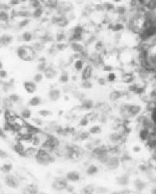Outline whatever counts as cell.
<instances>
[{"label":"cell","mask_w":156,"mask_h":194,"mask_svg":"<svg viewBox=\"0 0 156 194\" xmlns=\"http://www.w3.org/2000/svg\"><path fill=\"white\" fill-rule=\"evenodd\" d=\"M141 106L135 104H124L120 107V114L123 117V119L127 120L133 118L140 115L141 113Z\"/></svg>","instance_id":"1"},{"label":"cell","mask_w":156,"mask_h":194,"mask_svg":"<svg viewBox=\"0 0 156 194\" xmlns=\"http://www.w3.org/2000/svg\"><path fill=\"white\" fill-rule=\"evenodd\" d=\"M17 56L24 61H31L37 56V52L33 47L30 46H21L17 49Z\"/></svg>","instance_id":"2"},{"label":"cell","mask_w":156,"mask_h":194,"mask_svg":"<svg viewBox=\"0 0 156 194\" xmlns=\"http://www.w3.org/2000/svg\"><path fill=\"white\" fill-rule=\"evenodd\" d=\"M35 159L37 162L41 165H48L55 161V157L52 153L48 152L41 148H39L37 150V152L35 155Z\"/></svg>","instance_id":"3"},{"label":"cell","mask_w":156,"mask_h":194,"mask_svg":"<svg viewBox=\"0 0 156 194\" xmlns=\"http://www.w3.org/2000/svg\"><path fill=\"white\" fill-rule=\"evenodd\" d=\"M59 142L58 141V139L56 137H55L54 135H49L48 137L46 138V140L41 144L40 148L46 150L48 152L53 153V152H55L57 148L59 147Z\"/></svg>","instance_id":"4"},{"label":"cell","mask_w":156,"mask_h":194,"mask_svg":"<svg viewBox=\"0 0 156 194\" xmlns=\"http://www.w3.org/2000/svg\"><path fill=\"white\" fill-rule=\"evenodd\" d=\"M84 28L81 26H77L72 29L69 34V42L72 41H81L84 38Z\"/></svg>","instance_id":"5"},{"label":"cell","mask_w":156,"mask_h":194,"mask_svg":"<svg viewBox=\"0 0 156 194\" xmlns=\"http://www.w3.org/2000/svg\"><path fill=\"white\" fill-rule=\"evenodd\" d=\"M4 183L6 184L7 187L10 188H17L20 185V181L16 175L12 173H8L4 176Z\"/></svg>","instance_id":"6"},{"label":"cell","mask_w":156,"mask_h":194,"mask_svg":"<svg viewBox=\"0 0 156 194\" xmlns=\"http://www.w3.org/2000/svg\"><path fill=\"white\" fill-rule=\"evenodd\" d=\"M67 187H68V181L65 179V178L57 177L52 182V188L56 191H62L67 189Z\"/></svg>","instance_id":"7"},{"label":"cell","mask_w":156,"mask_h":194,"mask_svg":"<svg viewBox=\"0 0 156 194\" xmlns=\"http://www.w3.org/2000/svg\"><path fill=\"white\" fill-rule=\"evenodd\" d=\"M121 162H122L121 159L118 156H116V155H111L105 165L110 170H116V169H117L120 167Z\"/></svg>","instance_id":"8"},{"label":"cell","mask_w":156,"mask_h":194,"mask_svg":"<svg viewBox=\"0 0 156 194\" xmlns=\"http://www.w3.org/2000/svg\"><path fill=\"white\" fill-rule=\"evenodd\" d=\"M94 74V68L92 65H85L84 69L81 71V79L84 80H90Z\"/></svg>","instance_id":"9"},{"label":"cell","mask_w":156,"mask_h":194,"mask_svg":"<svg viewBox=\"0 0 156 194\" xmlns=\"http://www.w3.org/2000/svg\"><path fill=\"white\" fill-rule=\"evenodd\" d=\"M23 88L27 94H33L37 90V84L33 80H27L23 83Z\"/></svg>","instance_id":"10"},{"label":"cell","mask_w":156,"mask_h":194,"mask_svg":"<svg viewBox=\"0 0 156 194\" xmlns=\"http://www.w3.org/2000/svg\"><path fill=\"white\" fill-rule=\"evenodd\" d=\"M65 179H67L68 182H72V183H77V182L80 181L81 179V174L80 173L76 171V170H71L66 173Z\"/></svg>","instance_id":"11"},{"label":"cell","mask_w":156,"mask_h":194,"mask_svg":"<svg viewBox=\"0 0 156 194\" xmlns=\"http://www.w3.org/2000/svg\"><path fill=\"white\" fill-rule=\"evenodd\" d=\"M69 47L73 50L74 53H84V46L82 44L80 41H72V42H69Z\"/></svg>","instance_id":"12"},{"label":"cell","mask_w":156,"mask_h":194,"mask_svg":"<svg viewBox=\"0 0 156 194\" xmlns=\"http://www.w3.org/2000/svg\"><path fill=\"white\" fill-rule=\"evenodd\" d=\"M125 133L123 132H116L113 133H111L109 135V141L112 143L117 144L120 141H122L124 138Z\"/></svg>","instance_id":"13"},{"label":"cell","mask_w":156,"mask_h":194,"mask_svg":"<svg viewBox=\"0 0 156 194\" xmlns=\"http://www.w3.org/2000/svg\"><path fill=\"white\" fill-rule=\"evenodd\" d=\"M61 92L58 88H52L48 93V97L51 102H57L60 98Z\"/></svg>","instance_id":"14"},{"label":"cell","mask_w":156,"mask_h":194,"mask_svg":"<svg viewBox=\"0 0 156 194\" xmlns=\"http://www.w3.org/2000/svg\"><path fill=\"white\" fill-rule=\"evenodd\" d=\"M44 77L47 79H53L57 76L58 73L56 69H54L53 67L51 66H47V68L46 70L44 71Z\"/></svg>","instance_id":"15"},{"label":"cell","mask_w":156,"mask_h":194,"mask_svg":"<svg viewBox=\"0 0 156 194\" xmlns=\"http://www.w3.org/2000/svg\"><path fill=\"white\" fill-rule=\"evenodd\" d=\"M26 148L27 147L25 146L24 143L21 141H18L17 143L13 145V150H14V151L17 154H18L19 155H21V156H23Z\"/></svg>","instance_id":"16"},{"label":"cell","mask_w":156,"mask_h":194,"mask_svg":"<svg viewBox=\"0 0 156 194\" xmlns=\"http://www.w3.org/2000/svg\"><path fill=\"white\" fill-rule=\"evenodd\" d=\"M13 41V37L11 35L4 34L0 36V46H7L11 44Z\"/></svg>","instance_id":"17"},{"label":"cell","mask_w":156,"mask_h":194,"mask_svg":"<svg viewBox=\"0 0 156 194\" xmlns=\"http://www.w3.org/2000/svg\"><path fill=\"white\" fill-rule=\"evenodd\" d=\"M38 148L34 147V146H28V147L26 148L25 152H24V154L23 156L27 157V158H31V157H35L36 154L37 152Z\"/></svg>","instance_id":"18"},{"label":"cell","mask_w":156,"mask_h":194,"mask_svg":"<svg viewBox=\"0 0 156 194\" xmlns=\"http://www.w3.org/2000/svg\"><path fill=\"white\" fill-rule=\"evenodd\" d=\"M116 183L120 186H126L130 183V178L127 174H122L116 178Z\"/></svg>","instance_id":"19"},{"label":"cell","mask_w":156,"mask_h":194,"mask_svg":"<svg viewBox=\"0 0 156 194\" xmlns=\"http://www.w3.org/2000/svg\"><path fill=\"white\" fill-rule=\"evenodd\" d=\"M150 132H151V131H150L149 129L141 127L140 132H139V138H140L142 141H147L148 138L150 136Z\"/></svg>","instance_id":"20"},{"label":"cell","mask_w":156,"mask_h":194,"mask_svg":"<svg viewBox=\"0 0 156 194\" xmlns=\"http://www.w3.org/2000/svg\"><path fill=\"white\" fill-rule=\"evenodd\" d=\"M124 96V94H123V92L120 90H114L109 95V98L112 101H117L119 99H121L122 97Z\"/></svg>","instance_id":"21"},{"label":"cell","mask_w":156,"mask_h":194,"mask_svg":"<svg viewBox=\"0 0 156 194\" xmlns=\"http://www.w3.org/2000/svg\"><path fill=\"white\" fill-rule=\"evenodd\" d=\"M99 171V169L97 165L95 164H90L88 166L87 169H86V174L88 176H94L97 174Z\"/></svg>","instance_id":"22"},{"label":"cell","mask_w":156,"mask_h":194,"mask_svg":"<svg viewBox=\"0 0 156 194\" xmlns=\"http://www.w3.org/2000/svg\"><path fill=\"white\" fill-rule=\"evenodd\" d=\"M42 103V99L40 96H34L31 98H30V100L28 101V105L30 107H38L39 105H41Z\"/></svg>","instance_id":"23"},{"label":"cell","mask_w":156,"mask_h":194,"mask_svg":"<svg viewBox=\"0 0 156 194\" xmlns=\"http://www.w3.org/2000/svg\"><path fill=\"white\" fill-rule=\"evenodd\" d=\"M134 186L135 188L138 192H142L146 188V183L143 180H141V179H136L134 183Z\"/></svg>","instance_id":"24"},{"label":"cell","mask_w":156,"mask_h":194,"mask_svg":"<svg viewBox=\"0 0 156 194\" xmlns=\"http://www.w3.org/2000/svg\"><path fill=\"white\" fill-rule=\"evenodd\" d=\"M84 66V60H83V59L75 60V63H74V68H75V70L78 71V72H81Z\"/></svg>","instance_id":"25"},{"label":"cell","mask_w":156,"mask_h":194,"mask_svg":"<svg viewBox=\"0 0 156 194\" xmlns=\"http://www.w3.org/2000/svg\"><path fill=\"white\" fill-rule=\"evenodd\" d=\"M10 14L7 10H0V22L7 23L9 21Z\"/></svg>","instance_id":"26"},{"label":"cell","mask_w":156,"mask_h":194,"mask_svg":"<svg viewBox=\"0 0 156 194\" xmlns=\"http://www.w3.org/2000/svg\"><path fill=\"white\" fill-rule=\"evenodd\" d=\"M111 26H112V27H110V29L113 32H120L125 29V25L122 22H116V23L112 24Z\"/></svg>","instance_id":"27"},{"label":"cell","mask_w":156,"mask_h":194,"mask_svg":"<svg viewBox=\"0 0 156 194\" xmlns=\"http://www.w3.org/2000/svg\"><path fill=\"white\" fill-rule=\"evenodd\" d=\"M20 116H21V117L23 120H29L31 119L32 114H31V112L30 109H28V108H23L20 112Z\"/></svg>","instance_id":"28"},{"label":"cell","mask_w":156,"mask_h":194,"mask_svg":"<svg viewBox=\"0 0 156 194\" xmlns=\"http://www.w3.org/2000/svg\"><path fill=\"white\" fill-rule=\"evenodd\" d=\"M148 98H149L150 103H156V84L154 85L153 87L151 88V89H150V92H149Z\"/></svg>","instance_id":"29"},{"label":"cell","mask_w":156,"mask_h":194,"mask_svg":"<svg viewBox=\"0 0 156 194\" xmlns=\"http://www.w3.org/2000/svg\"><path fill=\"white\" fill-rule=\"evenodd\" d=\"M13 167L12 164H4L0 167V171L4 174H8V173H11V171L13 170Z\"/></svg>","instance_id":"30"},{"label":"cell","mask_w":156,"mask_h":194,"mask_svg":"<svg viewBox=\"0 0 156 194\" xmlns=\"http://www.w3.org/2000/svg\"><path fill=\"white\" fill-rule=\"evenodd\" d=\"M94 102L92 100H89V99H85V100L83 101V103H82V108H84V109L86 110V111L91 110L94 107Z\"/></svg>","instance_id":"31"},{"label":"cell","mask_w":156,"mask_h":194,"mask_svg":"<svg viewBox=\"0 0 156 194\" xmlns=\"http://www.w3.org/2000/svg\"><path fill=\"white\" fill-rule=\"evenodd\" d=\"M88 132H89L90 135H98L102 132V127L99 125L92 126Z\"/></svg>","instance_id":"32"},{"label":"cell","mask_w":156,"mask_h":194,"mask_svg":"<svg viewBox=\"0 0 156 194\" xmlns=\"http://www.w3.org/2000/svg\"><path fill=\"white\" fill-rule=\"evenodd\" d=\"M21 38H22V41H25V42H30L33 39V34L31 33V31H25L22 34Z\"/></svg>","instance_id":"33"},{"label":"cell","mask_w":156,"mask_h":194,"mask_svg":"<svg viewBox=\"0 0 156 194\" xmlns=\"http://www.w3.org/2000/svg\"><path fill=\"white\" fill-rule=\"evenodd\" d=\"M38 188L37 186L34 184H30L27 186L26 188V192L27 194H38Z\"/></svg>","instance_id":"34"},{"label":"cell","mask_w":156,"mask_h":194,"mask_svg":"<svg viewBox=\"0 0 156 194\" xmlns=\"http://www.w3.org/2000/svg\"><path fill=\"white\" fill-rule=\"evenodd\" d=\"M8 99H9L13 104L14 103H19L21 102V97L19 96L18 94H11L8 96Z\"/></svg>","instance_id":"35"},{"label":"cell","mask_w":156,"mask_h":194,"mask_svg":"<svg viewBox=\"0 0 156 194\" xmlns=\"http://www.w3.org/2000/svg\"><path fill=\"white\" fill-rule=\"evenodd\" d=\"M69 79V75H68V73L66 72V71H63V72L60 74V75H59V80L61 84H66V83H68Z\"/></svg>","instance_id":"36"},{"label":"cell","mask_w":156,"mask_h":194,"mask_svg":"<svg viewBox=\"0 0 156 194\" xmlns=\"http://www.w3.org/2000/svg\"><path fill=\"white\" fill-rule=\"evenodd\" d=\"M43 79H44V74L41 72H37L34 75V77H33V81H34L37 84L41 83V82L43 81Z\"/></svg>","instance_id":"37"},{"label":"cell","mask_w":156,"mask_h":194,"mask_svg":"<svg viewBox=\"0 0 156 194\" xmlns=\"http://www.w3.org/2000/svg\"><path fill=\"white\" fill-rule=\"evenodd\" d=\"M47 68V65L46 60H40L37 65V70L38 72L44 73V71L46 70Z\"/></svg>","instance_id":"38"},{"label":"cell","mask_w":156,"mask_h":194,"mask_svg":"<svg viewBox=\"0 0 156 194\" xmlns=\"http://www.w3.org/2000/svg\"><path fill=\"white\" fill-rule=\"evenodd\" d=\"M68 46H69V44H66L65 42H59L56 46V49L58 51H64L68 48Z\"/></svg>","instance_id":"39"},{"label":"cell","mask_w":156,"mask_h":194,"mask_svg":"<svg viewBox=\"0 0 156 194\" xmlns=\"http://www.w3.org/2000/svg\"><path fill=\"white\" fill-rule=\"evenodd\" d=\"M90 135L88 132H83L78 135V139L82 141H87L90 138Z\"/></svg>","instance_id":"40"},{"label":"cell","mask_w":156,"mask_h":194,"mask_svg":"<svg viewBox=\"0 0 156 194\" xmlns=\"http://www.w3.org/2000/svg\"><path fill=\"white\" fill-rule=\"evenodd\" d=\"M38 114L42 117H47V116H50L52 115L51 111L48 109H41L38 111Z\"/></svg>","instance_id":"41"},{"label":"cell","mask_w":156,"mask_h":194,"mask_svg":"<svg viewBox=\"0 0 156 194\" xmlns=\"http://www.w3.org/2000/svg\"><path fill=\"white\" fill-rule=\"evenodd\" d=\"M116 78H117V76H116V74L115 72H110L107 74V82H110V83H113V82H115L116 80Z\"/></svg>","instance_id":"42"},{"label":"cell","mask_w":156,"mask_h":194,"mask_svg":"<svg viewBox=\"0 0 156 194\" xmlns=\"http://www.w3.org/2000/svg\"><path fill=\"white\" fill-rule=\"evenodd\" d=\"M81 87L84 89H91L93 88V83L90 80H84L81 83Z\"/></svg>","instance_id":"43"},{"label":"cell","mask_w":156,"mask_h":194,"mask_svg":"<svg viewBox=\"0 0 156 194\" xmlns=\"http://www.w3.org/2000/svg\"><path fill=\"white\" fill-rule=\"evenodd\" d=\"M29 22H30V19H29V18H23L22 20H21V21H20V22H18V27L19 29L24 28L25 27H27V26L28 25Z\"/></svg>","instance_id":"44"},{"label":"cell","mask_w":156,"mask_h":194,"mask_svg":"<svg viewBox=\"0 0 156 194\" xmlns=\"http://www.w3.org/2000/svg\"><path fill=\"white\" fill-rule=\"evenodd\" d=\"M94 47H95V50L97 53H100L102 50H104V43L102 41H97Z\"/></svg>","instance_id":"45"},{"label":"cell","mask_w":156,"mask_h":194,"mask_svg":"<svg viewBox=\"0 0 156 194\" xmlns=\"http://www.w3.org/2000/svg\"><path fill=\"white\" fill-rule=\"evenodd\" d=\"M66 39V34L64 31H59L56 34V40L58 42H64Z\"/></svg>","instance_id":"46"},{"label":"cell","mask_w":156,"mask_h":194,"mask_svg":"<svg viewBox=\"0 0 156 194\" xmlns=\"http://www.w3.org/2000/svg\"><path fill=\"white\" fill-rule=\"evenodd\" d=\"M89 122H90L89 118H88V116H84V117H83V118L79 121V126H82V127H85V126H87L88 125Z\"/></svg>","instance_id":"47"},{"label":"cell","mask_w":156,"mask_h":194,"mask_svg":"<svg viewBox=\"0 0 156 194\" xmlns=\"http://www.w3.org/2000/svg\"><path fill=\"white\" fill-rule=\"evenodd\" d=\"M33 49L36 50V52H37V51H41L44 49V44L43 43H41V42H37V43H35L33 45Z\"/></svg>","instance_id":"48"},{"label":"cell","mask_w":156,"mask_h":194,"mask_svg":"<svg viewBox=\"0 0 156 194\" xmlns=\"http://www.w3.org/2000/svg\"><path fill=\"white\" fill-rule=\"evenodd\" d=\"M31 121L36 126H41L43 125V121L41 118H31Z\"/></svg>","instance_id":"49"},{"label":"cell","mask_w":156,"mask_h":194,"mask_svg":"<svg viewBox=\"0 0 156 194\" xmlns=\"http://www.w3.org/2000/svg\"><path fill=\"white\" fill-rule=\"evenodd\" d=\"M8 157H9V154L7 153L5 150H0V159L1 160H7V159H8Z\"/></svg>","instance_id":"50"},{"label":"cell","mask_w":156,"mask_h":194,"mask_svg":"<svg viewBox=\"0 0 156 194\" xmlns=\"http://www.w3.org/2000/svg\"><path fill=\"white\" fill-rule=\"evenodd\" d=\"M107 82V78H103V77H101V78H99L98 79H97V84H98L99 85H101V86H104V85H106Z\"/></svg>","instance_id":"51"},{"label":"cell","mask_w":156,"mask_h":194,"mask_svg":"<svg viewBox=\"0 0 156 194\" xmlns=\"http://www.w3.org/2000/svg\"><path fill=\"white\" fill-rule=\"evenodd\" d=\"M103 71H105L107 73L113 72V67L112 65H103Z\"/></svg>","instance_id":"52"},{"label":"cell","mask_w":156,"mask_h":194,"mask_svg":"<svg viewBox=\"0 0 156 194\" xmlns=\"http://www.w3.org/2000/svg\"><path fill=\"white\" fill-rule=\"evenodd\" d=\"M8 77V72H7L5 69H1L0 70V78L1 79H4Z\"/></svg>","instance_id":"53"},{"label":"cell","mask_w":156,"mask_h":194,"mask_svg":"<svg viewBox=\"0 0 156 194\" xmlns=\"http://www.w3.org/2000/svg\"><path fill=\"white\" fill-rule=\"evenodd\" d=\"M132 150H133L134 153H140L141 151V147L140 145H135V146L132 147Z\"/></svg>","instance_id":"54"},{"label":"cell","mask_w":156,"mask_h":194,"mask_svg":"<svg viewBox=\"0 0 156 194\" xmlns=\"http://www.w3.org/2000/svg\"><path fill=\"white\" fill-rule=\"evenodd\" d=\"M20 0H10V4L13 5V6H16V5H18L20 4Z\"/></svg>","instance_id":"55"},{"label":"cell","mask_w":156,"mask_h":194,"mask_svg":"<svg viewBox=\"0 0 156 194\" xmlns=\"http://www.w3.org/2000/svg\"><path fill=\"white\" fill-rule=\"evenodd\" d=\"M97 192H99V193H105L106 192H107V189L105 188L100 187V188H97Z\"/></svg>","instance_id":"56"},{"label":"cell","mask_w":156,"mask_h":194,"mask_svg":"<svg viewBox=\"0 0 156 194\" xmlns=\"http://www.w3.org/2000/svg\"><path fill=\"white\" fill-rule=\"evenodd\" d=\"M139 169H141V171H144V172H145V171H146L147 169H148V168H147L146 165L142 164V165H140V168H139Z\"/></svg>","instance_id":"57"},{"label":"cell","mask_w":156,"mask_h":194,"mask_svg":"<svg viewBox=\"0 0 156 194\" xmlns=\"http://www.w3.org/2000/svg\"><path fill=\"white\" fill-rule=\"evenodd\" d=\"M3 69V63H2V61L0 60V70Z\"/></svg>","instance_id":"58"},{"label":"cell","mask_w":156,"mask_h":194,"mask_svg":"<svg viewBox=\"0 0 156 194\" xmlns=\"http://www.w3.org/2000/svg\"><path fill=\"white\" fill-rule=\"evenodd\" d=\"M27 1V0H20V2H21V3H26Z\"/></svg>","instance_id":"59"},{"label":"cell","mask_w":156,"mask_h":194,"mask_svg":"<svg viewBox=\"0 0 156 194\" xmlns=\"http://www.w3.org/2000/svg\"><path fill=\"white\" fill-rule=\"evenodd\" d=\"M153 194H156V188H154L153 190Z\"/></svg>","instance_id":"60"},{"label":"cell","mask_w":156,"mask_h":194,"mask_svg":"<svg viewBox=\"0 0 156 194\" xmlns=\"http://www.w3.org/2000/svg\"><path fill=\"white\" fill-rule=\"evenodd\" d=\"M84 194H94V192H84Z\"/></svg>","instance_id":"61"},{"label":"cell","mask_w":156,"mask_h":194,"mask_svg":"<svg viewBox=\"0 0 156 194\" xmlns=\"http://www.w3.org/2000/svg\"><path fill=\"white\" fill-rule=\"evenodd\" d=\"M2 113H3V111H2V109H0V116L2 115Z\"/></svg>","instance_id":"62"}]
</instances>
